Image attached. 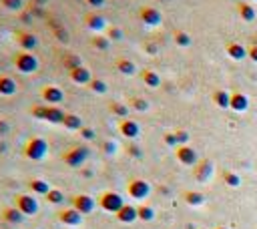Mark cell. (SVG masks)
<instances>
[{
    "mask_svg": "<svg viewBox=\"0 0 257 229\" xmlns=\"http://www.w3.org/2000/svg\"><path fill=\"white\" fill-rule=\"evenodd\" d=\"M12 65L18 73H23V75H32L38 71L40 67V62H38V56L34 52H26V51H18L12 58Z\"/></svg>",
    "mask_w": 257,
    "mask_h": 229,
    "instance_id": "6da1fadb",
    "label": "cell"
},
{
    "mask_svg": "<svg viewBox=\"0 0 257 229\" xmlns=\"http://www.w3.org/2000/svg\"><path fill=\"white\" fill-rule=\"evenodd\" d=\"M30 115L34 119H40V121H47L51 125H62V119H64V113L60 107H52V105H36L30 109Z\"/></svg>",
    "mask_w": 257,
    "mask_h": 229,
    "instance_id": "7a4b0ae2",
    "label": "cell"
},
{
    "mask_svg": "<svg viewBox=\"0 0 257 229\" xmlns=\"http://www.w3.org/2000/svg\"><path fill=\"white\" fill-rule=\"evenodd\" d=\"M89 155H91V149L87 145H75V147H71L62 153V161H64V165H69V167L78 169L87 163Z\"/></svg>",
    "mask_w": 257,
    "mask_h": 229,
    "instance_id": "3957f363",
    "label": "cell"
},
{
    "mask_svg": "<svg viewBox=\"0 0 257 229\" xmlns=\"http://www.w3.org/2000/svg\"><path fill=\"white\" fill-rule=\"evenodd\" d=\"M97 203L103 211L106 213H119L123 209V205H125V199L121 197V193L117 191H103L99 197H97Z\"/></svg>",
    "mask_w": 257,
    "mask_h": 229,
    "instance_id": "277c9868",
    "label": "cell"
},
{
    "mask_svg": "<svg viewBox=\"0 0 257 229\" xmlns=\"http://www.w3.org/2000/svg\"><path fill=\"white\" fill-rule=\"evenodd\" d=\"M49 155V143L42 137H32L25 145V157L30 161H42Z\"/></svg>",
    "mask_w": 257,
    "mask_h": 229,
    "instance_id": "5b68a950",
    "label": "cell"
},
{
    "mask_svg": "<svg viewBox=\"0 0 257 229\" xmlns=\"http://www.w3.org/2000/svg\"><path fill=\"white\" fill-rule=\"evenodd\" d=\"M14 207L25 217L38 213V199L32 193H16L14 195Z\"/></svg>",
    "mask_w": 257,
    "mask_h": 229,
    "instance_id": "8992f818",
    "label": "cell"
},
{
    "mask_svg": "<svg viewBox=\"0 0 257 229\" xmlns=\"http://www.w3.org/2000/svg\"><path fill=\"white\" fill-rule=\"evenodd\" d=\"M127 193H128V197H131V199L143 201V199L149 197V193H151V185H149L145 179L135 177V179H131L127 183Z\"/></svg>",
    "mask_w": 257,
    "mask_h": 229,
    "instance_id": "52a82bcc",
    "label": "cell"
},
{
    "mask_svg": "<svg viewBox=\"0 0 257 229\" xmlns=\"http://www.w3.org/2000/svg\"><path fill=\"white\" fill-rule=\"evenodd\" d=\"M14 40H16V45L20 47V51H26V52H34L40 45V40L34 32L30 30H16L14 32Z\"/></svg>",
    "mask_w": 257,
    "mask_h": 229,
    "instance_id": "ba28073f",
    "label": "cell"
},
{
    "mask_svg": "<svg viewBox=\"0 0 257 229\" xmlns=\"http://www.w3.org/2000/svg\"><path fill=\"white\" fill-rule=\"evenodd\" d=\"M97 199L87 195V193H78L73 197V207L80 213V215H91L95 209H97Z\"/></svg>",
    "mask_w": 257,
    "mask_h": 229,
    "instance_id": "9c48e42d",
    "label": "cell"
},
{
    "mask_svg": "<svg viewBox=\"0 0 257 229\" xmlns=\"http://www.w3.org/2000/svg\"><path fill=\"white\" fill-rule=\"evenodd\" d=\"M56 219H58L62 225H67V227H80L84 215H80V213L75 209V207H64V209H58Z\"/></svg>",
    "mask_w": 257,
    "mask_h": 229,
    "instance_id": "30bf717a",
    "label": "cell"
},
{
    "mask_svg": "<svg viewBox=\"0 0 257 229\" xmlns=\"http://www.w3.org/2000/svg\"><path fill=\"white\" fill-rule=\"evenodd\" d=\"M84 25H87V28L93 30L95 34H101L103 30L109 28V25H106V18L99 10H91V12L84 14Z\"/></svg>",
    "mask_w": 257,
    "mask_h": 229,
    "instance_id": "8fae6325",
    "label": "cell"
},
{
    "mask_svg": "<svg viewBox=\"0 0 257 229\" xmlns=\"http://www.w3.org/2000/svg\"><path fill=\"white\" fill-rule=\"evenodd\" d=\"M40 97L47 105H52V107H58L60 102L64 101V91L56 85H45L40 89Z\"/></svg>",
    "mask_w": 257,
    "mask_h": 229,
    "instance_id": "7c38bea8",
    "label": "cell"
},
{
    "mask_svg": "<svg viewBox=\"0 0 257 229\" xmlns=\"http://www.w3.org/2000/svg\"><path fill=\"white\" fill-rule=\"evenodd\" d=\"M139 18H141V23L145 26H159L163 23V14L155 6H143L139 10Z\"/></svg>",
    "mask_w": 257,
    "mask_h": 229,
    "instance_id": "4fadbf2b",
    "label": "cell"
},
{
    "mask_svg": "<svg viewBox=\"0 0 257 229\" xmlns=\"http://www.w3.org/2000/svg\"><path fill=\"white\" fill-rule=\"evenodd\" d=\"M119 133L125 137V139H137L141 135V127L139 123L133 121V119H121L119 123Z\"/></svg>",
    "mask_w": 257,
    "mask_h": 229,
    "instance_id": "5bb4252c",
    "label": "cell"
},
{
    "mask_svg": "<svg viewBox=\"0 0 257 229\" xmlns=\"http://www.w3.org/2000/svg\"><path fill=\"white\" fill-rule=\"evenodd\" d=\"M0 219L6 223H12V225H20L25 221V215L20 213L14 205H6V207H2V211H0Z\"/></svg>",
    "mask_w": 257,
    "mask_h": 229,
    "instance_id": "9a60e30c",
    "label": "cell"
},
{
    "mask_svg": "<svg viewBox=\"0 0 257 229\" xmlns=\"http://www.w3.org/2000/svg\"><path fill=\"white\" fill-rule=\"evenodd\" d=\"M175 155L183 165H195L197 163V153H195V149H191L189 145H179Z\"/></svg>",
    "mask_w": 257,
    "mask_h": 229,
    "instance_id": "2e32d148",
    "label": "cell"
},
{
    "mask_svg": "<svg viewBox=\"0 0 257 229\" xmlns=\"http://www.w3.org/2000/svg\"><path fill=\"white\" fill-rule=\"evenodd\" d=\"M69 76H71L73 82H77V85H89V82L95 78V76L91 75V71H89L87 67H84V65L78 67V69H75V71H71Z\"/></svg>",
    "mask_w": 257,
    "mask_h": 229,
    "instance_id": "e0dca14e",
    "label": "cell"
},
{
    "mask_svg": "<svg viewBox=\"0 0 257 229\" xmlns=\"http://www.w3.org/2000/svg\"><path fill=\"white\" fill-rule=\"evenodd\" d=\"M117 219H119L121 223H133V221H137V219H139L137 207H135V205L125 203V205H123V209L117 213Z\"/></svg>",
    "mask_w": 257,
    "mask_h": 229,
    "instance_id": "ac0fdd59",
    "label": "cell"
},
{
    "mask_svg": "<svg viewBox=\"0 0 257 229\" xmlns=\"http://www.w3.org/2000/svg\"><path fill=\"white\" fill-rule=\"evenodd\" d=\"M115 69H117L121 75H125V76L137 75V65H135L131 58H117V60H115Z\"/></svg>",
    "mask_w": 257,
    "mask_h": 229,
    "instance_id": "d6986e66",
    "label": "cell"
},
{
    "mask_svg": "<svg viewBox=\"0 0 257 229\" xmlns=\"http://www.w3.org/2000/svg\"><path fill=\"white\" fill-rule=\"evenodd\" d=\"M16 80L8 75H0V95L2 97H12L16 93Z\"/></svg>",
    "mask_w": 257,
    "mask_h": 229,
    "instance_id": "ffe728a7",
    "label": "cell"
},
{
    "mask_svg": "<svg viewBox=\"0 0 257 229\" xmlns=\"http://www.w3.org/2000/svg\"><path fill=\"white\" fill-rule=\"evenodd\" d=\"M225 51H227L229 58H233V60H243V58L247 56V49H245L241 43H237V40L229 43V45L225 47Z\"/></svg>",
    "mask_w": 257,
    "mask_h": 229,
    "instance_id": "44dd1931",
    "label": "cell"
},
{
    "mask_svg": "<svg viewBox=\"0 0 257 229\" xmlns=\"http://www.w3.org/2000/svg\"><path fill=\"white\" fill-rule=\"evenodd\" d=\"M28 189H30L32 195H45L47 197V193L52 189V187L45 179H30L28 181Z\"/></svg>",
    "mask_w": 257,
    "mask_h": 229,
    "instance_id": "7402d4cb",
    "label": "cell"
},
{
    "mask_svg": "<svg viewBox=\"0 0 257 229\" xmlns=\"http://www.w3.org/2000/svg\"><path fill=\"white\" fill-rule=\"evenodd\" d=\"M62 127L67 129V131H80L84 125H82V119L78 115L67 113V115H64V119H62Z\"/></svg>",
    "mask_w": 257,
    "mask_h": 229,
    "instance_id": "603a6c76",
    "label": "cell"
},
{
    "mask_svg": "<svg viewBox=\"0 0 257 229\" xmlns=\"http://www.w3.org/2000/svg\"><path fill=\"white\" fill-rule=\"evenodd\" d=\"M237 14H239V18L241 20H245V23H253L255 20V16H257V12H255V8L251 6V4H247V2H237Z\"/></svg>",
    "mask_w": 257,
    "mask_h": 229,
    "instance_id": "cb8c5ba5",
    "label": "cell"
},
{
    "mask_svg": "<svg viewBox=\"0 0 257 229\" xmlns=\"http://www.w3.org/2000/svg\"><path fill=\"white\" fill-rule=\"evenodd\" d=\"M141 78H143V82L147 87H151V89H157L159 85H161V76L153 71V69H145V71H141Z\"/></svg>",
    "mask_w": 257,
    "mask_h": 229,
    "instance_id": "d4e9b609",
    "label": "cell"
},
{
    "mask_svg": "<svg viewBox=\"0 0 257 229\" xmlns=\"http://www.w3.org/2000/svg\"><path fill=\"white\" fill-rule=\"evenodd\" d=\"M247 97L243 95V93H233L231 95V101H229V107L233 109V111H245L247 109Z\"/></svg>",
    "mask_w": 257,
    "mask_h": 229,
    "instance_id": "484cf974",
    "label": "cell"
},
{
    "mask_svg": "<svg viewBox=\"0 0 257 229\" xmlns=\"http://www.w3.org/2000/svg\"><path fill=\"white\" fill-rule=\"evenodd\" d=\"M91 47H93V49H97V51L106 52V51L111 49V40L106 38V34H95V36L91 38Z\"/></svg>",
    "mask_w": 257,
    "mask_h": 229,
    "instance_id": "4316f807",
    "label": "cell"
},
{
    "mask_svg": "<svg viewBox=\"0 0 257 229\" xmlns=\"http://www.w3.org/2000/svg\"><path fill=\"white\" fill-rule=\"evenodd\" d=\"M60 62H62V67L67 69L69 73H71V71H75V69H78V67H82V62H80V58H78L77 54H73V52H69V54H64V56L60 58Z\"/></svg>",
    "mask_w": 257,
    "mask_h": 229,
    "instance_id": "83f0119b",
    "label": "cell"
},
{
    "mask_svg": "<svg viewBox=\"0 0 257 229\" xmlns=\"http://www.w3.org/2000/svg\"><path fill=\"white\" fill-rule=\"evenodd\" d=\"M127 105H128V109L139 111V113L149 111V101H147V99H143V97H131V99L127 101Z\"/></svg>",
    "mask_w": 257,
    "mask_h": 229,
    "instance_id": "f1b7e54d",
    "label": "cell"
},
{
    "mask_svg": "<svg viewBox=\"0 0 257 229\" xmlns=\"http://www.w3.org/2000/svg\"><path fill=\"white\" fill-rule=\"evenodd\" d=\"M173 40H175V45L181 47V49H187V47H191V43H193L191 34L185 32V30H175V32H173Z\"/></svg>",
    "mask_w": 257,
    "mask_h": 229,
    "instance_id": "f546056e",
    "label": "cell"
},
{
    "mask_svg": "<svg viewBox=\"0 0 257 229\" xmlns=\"http://www.w3.org/2000/svg\"><path fill=\"white\" fill-rule=\"evenodd\" d=\"M109 111H111L113 115H117L119 119H127V115H128V105H127V102H121V101H113L111 105H109Z\"/></svg>",
    "mask_w": 257,
    "mask_h": 229,
    "instance_id": "4dcf8cb0",
    "label": "cell"
},
{
    "mask_svg": "<svg viewBox=\"0 0 257 229\" xmlns=\"http://www.w3.org/2000/svg\"><path fill=\"white\" fill-rule=\"evenodd\" d=\"M137 213H139V221H145V223L155 219V209H153L151 205H139L137 207Z\"/></svg>",
    "mask_w": 257,
    "mask_h": 229,
    "instance_id": "1f68e13d",
    "label": "cell"
},
{
    "mask_svg": "<svg viewBox=\"0 0 257 229\" xmlns=\"http://www.w3.org/2000/svg\"><path fill=\"white\" fill-rule=\"evenodd\" d=\"M0 6L8 12H20L25 8V0H0Z\"/></svg>",
    "mask_w": 257,
    "mask_h": 229,
    "instance_id": "d6a6232c",
    "label": "cell"
},
{
    "mask_svg": "<svg viewBox=\"0 0 257 229\" xmlns=\"http://www.w3.org/2000/svg\"><path fill=\"white\" fill-rule=\"evenodd\" d=\"M89 89H91L93 93H97V95H106V91H109V85H106V80H103V78H93V80L89 82Z\"/></svg>",
    "mask_w": 257,
    "mask_h": 229,
    "instance_id": "836d02e7",
    "label": "cell"
},
{
    "mask_svg": "<svg viewBox=\"0 0 257 229\" xmlns=\"http://www.w3.org/2000/svg\"><path fill=\"white\" fill-rule=\"evenodd\" d=\"M209 175H211V163H209V161H201V163L197 165L195 177H197L199 181H205V179H207Z\"/></svg>",
    "mask_w": 257,
    "mask_h": 229,
    "instance_id": "e575fe53",
    "label": "cell"
},
{
    "mask_svg": "<svg viewBox=\"0 0 257 229\" xmlns=\"http://www.w3.org/2000/svg\"><path fill=\"white\" fill-rule=\"evenodd\" d=\"M106 38L111 40V43H121V40L125 38V32L121 26H109L106 28Z\"/></svg>",
    "mask_w": 257,
    "mask_h": 229,
    "instance_id": "d590c367",
    "label": "cell"
},
{
    "mask_svg": "<svg viewBox=\"0 0 257 229\" xmlns=\"http://www.w3.org/2000/svg\"><path fill=\"white\" fill-rule=\"evenodd\" d=\"M47 201H49L51 205H62V203H64V193H62L60 189H51V191L47 193Z\"/></svg>",
    "mask_w": 257,
    "mask_h": 229,
    "instance_id": "8d00e7d4",
    "label": "cell"
},
{
    "mask_svg": "<svg viewBox=\"0 0 257 229\" xmlns=\"http://www.w3.org/2000/svg\"><path fill=\"white\" fill-rule=\"evenodd\" d=\"M183 197H185V201H187L189 205H201L203 199H205V197H203L201 193H197V191H185Z\"/></svg>",
    "mask_w": 257,
    "mask_h": 229,
    "instance_id": "74e56055",
    "label": "cell"
},
{
    "mask_svg": "<svg viewBox=\"0 0 257 229\" xmlns=\"http://www.w3.org/2000/svg\"><path fill=\"white\" fill-rule=\"evenodd\" d=\"M213 101L217 102L219 107H229V101H231V95H227L225 91H217L215 95H213Z\"/></svg>",
    "mask_w": 257,
    "mask_h": 229,
    "instance_id": "f35d334b",
    "label": "cell"
},
{
    "mask_svg": "<svg viewBox=\"0 0 257 229\" xmlns=\"http://www.w3.org/2000/svg\"><path fill=\"white\" fill-rule=\"evenodd\" d=\"M101 149H103L106 155H115V153H117V143H115V141H104V143L101 145Z\"/></svg>",
    "mask_w": 257,
    "mask_h": 229,
    "instance_id": "ab89813d",
    "label": "cell"
},
{
    "mask_svg": "<svg viewBox=\"0 0 257 229\" xmlns=\"http://www.w3.org/2000/svg\"><path fill=\"white\" fill-rule=\"evenodd\" d=\"M54 36H56L58 43H69V32L64 30L62 26H56V28H54Z\"/></svg>",
    "mask_w": 257,
    "mask_h": 229,
    "instance_id": "60d3db41",
    "label": "cell"
},
{
    "mask_svg": "<svg viewBox=\"0 0 257 229\" xmlns=\"http://www.w3.org/2000/svg\"><path fill=\"white\" fill-rule=\"evenodd\" d=\"M78 133H80V137H82L84 141H93V139L97 137V133H95V129H91V127H82V129H80Z\"/></svg>",
    "mask_w": 257,
    "mask_h": 229,
    "instance_id": "b9f144b4",
    "label": "cell"
},
{
    "mask_svg": "<svg viewBox=\"0 0 257 229\" xmlns=\"http://www.w3.org/2000/svg\"><path fill=\"white\" fill-rule=\"evenodd\" d=\"M10 133V123L6 119H0V137H4Z\"/></svg>",
    "mask_w": 257,
    "mask_h": 229,
    "instance_id": "7bdbcfd3",
    "label": "cell"
},
{
    "mask_svg": "<svg viewBox=\"0 0 257 229\" xmlns=\"http://www.w3.org/2000/svg\"><path fill=\"white\" fill-rule=\"evenodd\" d=\"M165 143H167V145H171V147H179L175 133H167V135H165Z\"/></svg>",
    "mask_w": 257,
    "mask_h": 229,
    "instance_id": "ee69618b",
    "label": "cell"
},
{
    "mask_svg": "<svg viewBox=\"0 0 257 229\" xmlns=\"http://www.w3.org/2000/svg\"><path fill=\"white\" fill-rule=\"evenodd\" d=\"M84 2H87L89 6H93L95 10H99V8H103V6H104L106 0H84Z\"/></svg>",
    "mask_w": 257,
    "mask_h": 229,
    "instance_id": "f6af8a7d",
    "label": "cell"
},
{
    "mask_svg": "<svg viewBox=\"0 0 257 229\" xmlns=\"http://www.w3.org/2000/svg\"><path fill=\"white\" fill-rule=\"evenodd\" d=\"M175 137H177V143H179V145H185V143H187V139H189V135H187L185 131H177V133H175Z\"/></svg>",
    "mask_w": 257,
    "mask_h": 229,
    "instance_id": "bcb514c9",
    "label": "cell"
},
{
    "mask_svg": "<svg viewBox=\"0 0 257 229\" xmlns=\"http://www.w3.org/2000/svg\"><path fill=\"white\" fill-rule=\"evenodd\" d=\"M247 54H249V58H251L253 62H257V45H251V47L247 49Z\"/></svg>",
    "mask_w": 257,
    "mask_h": 229,
    "instance_id": "7dc6e473",
    "label": "cell"
},
{
    "mask_svg": "<svg viewBox=\"0 0 257 229\" xmlns=\"http://www.w3.org/2000/svg\"><path fill=\"white\" fill-rule=\"evenodd\" d=\"M128 155H133V157H141V149L137 147V145H128Z\"/></svg>",
    "mask_w": 257,
    "mask_h": 229,
    "instance_id": "c3c4849f",
    "label": "cell"
},
{
    "mask_svg": "<svg viewBox=\"0 0 257 229\" xmlns=\"http://www.w3.org/2000/svg\"><path fill=\"white\" fill-rule=\"evenodd\" d=\"M145 51H147L149 54H157L159 49H157V45H153V43H147V45H145Z\"/></svg>",
    "mask_w": 257,
    "mask_h": 229,
    "instance_id": "681fc988",
    "label": "cell"
},
{
    "mask_svg": "<svg viewBox=\"0 0 257 229\" xmlns=\"http://www.w3.org/2000/svg\"><path fill=\"white\" fill-rule=\"evenodd\" d=\"M225 181L229 183V185H237V177H235V175H231V173H225Z\"/></svg>",
    "mask_w": 257,
    "mask_h": 229,
    "instance_id": "f907efd6",
    "label": "cell"
},
{
    "mask_svg": "<svg viewBox=\"0 0 257 229\" xmlns=\"http://www.w3.org/2000/svg\"><path fill=\"white\" fill-rule=\"evenodd\" d=\"M165 2H173V0H165Z\"/></svg>",
    "mask_w": 257,
    "mask_h": 229,
    "instance_id": "816d5d0a",
    "label": "cell"
},
{
    "mask_svg": "<svg viewBox=\"0 0 257 229\" xmlns=\"http://www.w3.org/2000/svg\"><path fill=\"white\" fill-rule=\"evenodd\" d=\"M255 2H257V0H255Z\"/></svg>",
    "mask_w": 257,
    "mask_h": 229,
    "instance_id": "f5cc1de1",
    "label": "cell"
}]
</instances>
